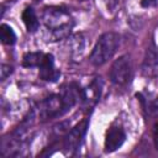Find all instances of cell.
<instances>
[{
    "mask_svg": "<svg viewBox=\"0 0 158 158\" xmlns=\"http://www.w3.org/2000/svg\"><path fill=\"white\" fill-rule=\"evenodd\" d=\"M83 90H80L75 84H69L63 88L62 93L49 95L43 99L38 106V117L42 122L49 121L56 117L64 115L74 104L81 99Z\"/></svg>",
    "mask_w": 158,
    "mask_h": 158,
    "instance_id": "6da1fadb",
    "label": "cell"
},
{
    "mask_svg": "<svg viewBox=\"0 0 158 158\" xmlns=\"http://www.w3.org/2000/svg\"><path fill=\"white\" fill-rule=\"evenodd\" d=\"M42 21L49 32L51 41H58L69 37V33L74 26L70 14L58 6L44 7L42 12Z\"/></svg>",
    "mask_w": 158,
    "mask_h": 158,
    "instance_id": "7a4b0ae2",
    "label": "cell"
},
{
    "mask_svg": "<svg viewBox=\"0 0 158 158\" xmlns=\"http://www.w3.org/2000/svg\"><path fill=\"white\" fill-rule=\"evenodd\" d=\"M120 42L121 38L116 32H106L101 35L90 53V63L95 67L105 64L114 57L120 47Z\"/></svg>",
    "mask_w": 158,
    "mask_h": 158,
    "instance_id": "3957f363",
    "label": "cell"
},
{
    "mask_svg": "<svg viewBox=\"0 0 158 158\" xmlns=\"http://www.w3.org/2000/svg\"><path fill=\"white\" fill-rule=\"evenodd\" d=\"M132 77V62L130 56L125 54L116 59L110 69V79L115 85H126Z\"/></svg>",
    "mask_w": 158,
    "mask_h": 158,
    "instance_id": "277c9868",
    "label": "cell"
},
{
    "mask_svg": "<svg viewBox=\"0 0 158 158\" xmlns=\"http://www.w3.org/2000/svg\"><path fill=\"white\" fill-rule=\"evenodd\" d=\"M88 127H89V120L84 118L79 123H77L67 133V136L64 138V142H63V148L67 153L72 154V153H74L75 151L79 149V147L83 143V139L85 137Z\"/></svg>",
    "mask_w": 158,
    "mask_h": 158,
    "instance_id": "5b68a950",
    "label": "cell"
},
{
    "mask_svg": "<svg viewBox=\"0 0 158 158\" xmlns=\"http://www.w3.org/2000/svg\"><path fill=\"white\" fill-rule=\"evenodd\" d=\"M125 139H126V133L123 128L120 126H111L105 136V143H104L105 152L111 153L117 151L123 144Z\"/></svg>",
    "mask_w": 158,
    "mask_h": 158,
    "instance_id": "8992f818",
    "label": "cell"
},
{
    "mask_svg": "<svg viewBox=\"0 0 158 158\" xmlns=\"http://www.w3.org/2000/svg\"><path fill=\"white\" fill-rule=\"evenodd\" d=\"M38 69H40L41 79H43L46 81H56L60 75L59 70H57L54 67V59H53L52 54L44 53V57L38 67Z\"/></svg>",
    "mask_w": 158,
    "mask_h": 158,
    "instance_id": "52a82bcc",
    "label": "cell"
},
{
    "mask_svg": "<svg viewBox=\"0 0 158 158\" xmlns=\"http://www.w3.org/2000/svg\"><path fill=\"white\" fill-rule=\"evenodd\" d=\"M22 20L28 32H36L38 30L40 22L36 16V12L32 7H26L22 12Z\"/></svg>",
    "mask_w": 158,
    "mask_h": 158,
    "instance_id": "ba28073f",
    "label": "cell"
},
{
    "mask_svg": "<svg viewBox=\"0 0 158 158\" xmlns=\"http://www.w3.org/2000/svg\"><path fill=\"white\" fill-rule=\"evenodd\" d=\"M44 57V53L42 52H30L26 53L22 58V65L27 68H33V67H40L42 59Z\"/></svg>",
    "mask_w": 158,
    "mask_h": 158,
    "instance_id": "9c48e42d",
    "label": "cell"
},
{
    "mask_svg": "<svg viewBox=\"0 0 158 158\" xmlns=\"http://www.w3.org/2000/svg\"><path fill=\"white\" fill-rule=\"evenodd\" d=\"M143 69L147 74H152V72L158 70V53L157 52H153V51L147 52V57L144 59Z\"/></svg>",
    "mask_w": 158,
    "mask_h": 158,
    "instance_id": "30bf717a",
    "label": "cell"
},
{
    "mask_svg": "<svg viewBox=\"0 0 158 158\" xmlns=\"http://www.w3.org/2000/svg\"><path fill=\"white\" fill-rule=\"evenodd\" d=\"M0 38H1V42L7 46H12L16 42V35L14 30L6 23H2L0 27Z\"/></svg>",
    "mask_w": 158,
    "mask_h": 158,
    "instance_id": "8fae6325",
    "label": "cell"
},
{
    "mask_svg": "<svg viewBox=\"0 0 158 158\" xmlns=\"http://www.w3.org/2000/svg\"><path fill=\"white\" fill-rule=\"evenodd\" d=\"M68 40H69L68 41L69 47H70L73 53L79 54V53L83 52V49H84V38H83L81 35H74Z\"/></svg>",
    "mask_w": 158,
    "mask_h": 158,
    "instance_id": "7c38bea8",
    "label": "cell"
},
{
    "mask_svg": "<svg viewBox=\"0 0 158 158\" xmlns=\"http://www.w3.org/2000/svg\"><path fill=\"white\" fill-rule=\"evenodd\" d=\"M12 72V67L7 65V64H2L1 65V80H5L7 78V75H10Z\"/></svg>",
    "mask_w": 158,
    "mask_h": 158,
    "instance_id": "4fadbf2b",
    "label": "cell"
},
{
    "mask_svg": "<svg viewBox=\"0 0 158 158\" xmlns=\"http://www.w3.org/2000/svg\"><path fill=\"white\" fill-rule=\"evenodd\" d=\"M149 111L154 115H158V98L149 105Z\"/></svg>",
    "mask_w": 158,
    "mask_h": 158,
    "instance_id": "5bb4252c",
    "label": "cell"
},
{
    "mask_svg": "<svg viewBox=\"0 0 158 158\" xmlns=\"http://www.w3.org/2000/svg\"><path fill=\"white\" fill-rule=\"evenodd\" d=\"M157 2V0H142L141 1V5L143 7H151V6H154Z\"/></svg>",
    "mask_w": 158,
    "mask_h": 158,
    "instance_id": "9a60e30c",
    "label": "cell"
}]
</instances>
